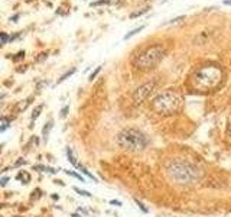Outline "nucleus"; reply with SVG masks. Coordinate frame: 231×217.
<instances>
[{
	"label": "nucleus",
	"instance_id": "nucleus-1",
	"mask_svg": "<svg viewBox=\"0 0 231 217\" xmlns=\"http://www.w3.org/2000/svg\"><path fill=\"white\" fill-rule=\"evenodd\" d=\"M182 106V97L172 90H168L157 97H154L152 101V110L160 116H170L179 112Z\"/></svg>",
	"mask_w": 231,
	"mask_h": 217
},
{
	"label": "nucleus",
	"instance_id": "nucleus-2",
	"mask_svg": "<svg viewBox=\"0 0 231 217\" xmlns=\"http://www.w3.org/2000/svg\"><path fill=\"white\" fill-rule=\"evenodd\" d=\"M117 143L121 149L129 152H140L143 151L149 140L148 137L137 129H124L117 136Z\"/></svg>",
	"mask_w": 231,
	"mask_h": 217
},
{
	"label": "nucleus",
	"instance_id": "nucleus-3",
	"mask_svg": "<svg viewBox=\"0 0 231 217\" xmlns=\"http://www.w3.org/2000/svg\"><path fill=\"white\" fill-rule=\"evenodd\" d=\"M223 80V71L218 67L207 65L199 68L193 75V84L201 90H211L215 88Z\"/></svg>",
	"mask_w": 231,
	"mask_h": 217
},
{
	"label": "nucleus",
	"instance_id": "nucleus-4",
	"mask_svg": "<svg viewBox=\"0 0 231 217\" xmlns=\"http://www.w3.org/2000/svg\"><path fill=\"white\" fill-rule=\"evenodd\" d=\"M168 172L170 178L179 184H191L199 178V170L186 161H175L169 165Z\"/></svg>",
	"mask_w": 231,
	"mask_h": 217
},
{
	"label": "nucleus",
	"instance_id": "nucleus-5",
	"mask_svg": "<svg viewBox=\"0 0 231 217\" xmlns=\"http://www.w3.org/2000/svg\"><path fill=\"white\" fill-rule=\"evenodd\" d=\"M165 57V48L162 45H152L145 48L136 58H134V65L140 70H149L153 68L159 61Z\"/></svg>",
	"mask_w": 231,
	"mask_h": 217
},
{
	"label": "nucleus",
	"instance_id": "nucleus-6",
	"mask_svg": "<svg viewBox=\"0 0 231 217\" xmlns=\"http://www.w3.org/2000/svg\"><path fill=\"white\" fill-rule=\"evenodd\" d=\"M154 87H156V81H149V83H145L140 87H137L134 90V93H133V101L136 104L143 103L150 96V93L154 90Z\"/></svg>",
	"mask_w": 231,
	"mask_h": 217
},
{
	"label": "nucleus",
	"instance_id": "nucleus-7",
	"mask_svg": "<svg viewBox=\"0 0 231 217\" xmlns=\"http://www.w3.org/2000/svg\"><path fill=\"white\" fill-rule=\"evenodd\" d=\"M52 128H54V120L51 119V120L43 126V129H42V136H43V140H45V142H48V137H49V133H51Z\"/></svg>",
	"mask_w": 231,
	"mask_h": 217
},
{
	"label": "nucleus",
	"instance_id": "nucleus-8",
	"mask_svg": "<svg viewBox=\"0 0 231 217\" xmlns=\"http://www.w3.org/2000/svg\"><path fill=\"white\" fill-rule=\"evenodd\" d=\"M16 179H19L22 184H29L31 182V174L26 172V171H20L16 175Z\"/></svg>",
	"mask_w": 231,
	"mask_h": 217
},
{
	"label": "nucleus",
	"instance_id": "nucleus-9",
	"mask_svg": "<svg viewBox=\"0 0 231 217\" xmlns=\"http://www.w3.org/2000/svg\"><path fill=\"white\" fill-rule=\"evenodd\" d=\"M67 156H68V161L74 165V167H79V164L77 162V158H75V155H74V151L71 149V148H67Z\"/></svg>",
	"mask_w": 231,
	"mask_h": 217
},
{
	"label": "nucleus",
	"instance_id": "nucleus-10",
	"mask_svg": "<svg viewBox=\"0 0 231 217\" xmlns=\"http://www.w3.org/2000/svg\"><path fill=\"white\" fill-rule=\"evenodd\" d=\"M33 170H38V171H42V172H51V174H56L58 171L51 168V167H45V165H33Z\"/></svg>",
	"mask_w": 231,
	"mask_h": 217
},
{
	"label": "nucleus",
	"instance_id": "nucleus-11",
	"mask_svg": "<svg viewBox=\"0 0 231 217\" xmlns=\"http://www.w3.org/2000/svg\"><path fill=\"white\" fill-rule=\"evenodd\" d=\"M78 170H79V171H81V172L84 174V175H87V177H88V178H91V179H93V181H94V182H97V181H98V179H97V178H95V177H94V175H93V174L90 172V171H88V170H87V168H85V167H82V165H79V167H78Z\"/></svg>",
	"mask_w": 231,
	"mask_h": 217
},
{
	"label": "nucleus",
	"instance_id": "nucleus-12",
	"mask_svg": "<svg viewBox=\"0 0 231 217\" xmlns=\"http://www.w3.org/2000/svg\"><path fill=\"white\" fill-rule=\"evenodd\" d=\"M0 123H1V126H0V132H4V130L10 126V119H7V117H4V116H3V117L0 119Z\"/></svg>",
	"mask_w": 231,
	"mask_h": 217
},
{
	"label": "nucleus",
	"instance_id": "nucleus-13",
	"mask_svg": "<svg viewBox=\"0 0 231 217\" xmlns=\"http://www.w3.org/2000/svg\"><path fill=\"white\" fill-rule=\"evenodd\" d=\"M42 109H43V104H38V106L35 107V110H33V113H32V122H33V120H36V119L39 117V114H40Z\"/></svg>",
	"mask_w": 231,
	"mask_h": 217
},
{
	"label": "nucleus",
	"instance_id": "nucleus-14",
	"mask_svg": "<svg viewBox=\"0 0 231 217\" xmlns=\"http://www.w3.org/2000/svg\"><path fill=\"white\" fill-rule=\"evenodd\" d=\"M75 71H77L75 68H71L70 71H67V73H65V74H64V75H62V77H61L59 80H58V84H59V83H62V81H65V80H67L68 77H71V75H72V74H74Z\"/></svg>",
	"mask_w": 231,
	"mask_h": 217
},
{
	"label": "nucleus",
	"instance_id": "nucleus-15",
	"mask_svg": "<svg viewBox=\"0 0 231 217\" xmlns=\"http://www.w3.org/2000/svg\"><path fill=\"white\" fill-rule=\"evenodd\" d=\"M143 28H145V26H139V28H136V29H133L132 32H129V33H126V35H124V39H129V38H132L133 35H136L137 32H140V31H142Z\"/></svg>",
	"mask_w": 231,
	"mask_h": 217
},
{
	"label": "nucleus",
	"instance_id": "nucleus-16",
	"mask_svg": "<svg viewBox=\"0 0 231 217\" xmlns=\"http://www.w3.org/2000/svg\"><path fill=\"white\" fill-rule=\"evenodd\" d=\"M65 174H67V175H71V177H74V178H77V179H79L81 182H84V181H85L82 175H79V174H77V172H74V171H65Z\"/></svg>",
	"mask_w": 231,
	"mask_h": 217
},
{
	"label": "nucleus",
	"instance_id": "nucleus-17",
	"mask_svg": "<svg viewBox=\"0 0 231 217\" xmlns=\"http://www.w3.org/2000/svg\"><path fill=\"white\" fill-rule=\"evenodd\" d=\"M74 191L78 193L79 195H82V197H93V194H90L88 191H84V190H79L78 187H74Z\"/></svg>",
	"mask_w": 231,
	"mask_h": 217
},
{
	"label": "nucleus",
	"instance_id": "nucleus-18",
	"mask_svg": "<svg viewBox=\"0 0 231 217\" xmlns=\"http://www.w3.org/2000/svg\"><path fill=\"white\" fill-rule=\"evenodd\" d=\"M29 100H31V98L25 100V103H19V104H17V107H16V110H17V112H20V110H25V109H26V106L31 103Z\"/></svg>",
	"mask_w": 231,
	"mask_h": 217
},
{
	"label": "nucleus",
	"instance_id": "nucleus-19",
	"mask_svg": "<svg viewBox=\"0 0 231 217\" xmlns=\"http://www.w3.org/2000/svg\"><path fill=\"white\" fill-rule=\"evenodd\" d=\"M134 203H136V204L139 206V209H140V210H142L143 213H148V211H149V210H148V207H145V204H143L142 201H139L137 198H134Z\"/></svg>",
	"mask_w": 231,
	"mask_h": 217
},
{
	"label": "nucleus",
	"instance_id": "nucleus-20",
	"mask_svg": "<svg viewBox=\"0 0 231 217\" xmlns=\"http://www.w3.org/2000/svg\"><path fill=\"white\" fill-rule=\"evenodd\" d=\"M0 38H1V43L4 45V43H7V41H10V38L7 36V33H4V32H1L0 33Z\"/></svg>",
	"mask_w": 231,
	"mask_h": 217
},
{
	"label": "nucleus",
	"instance_id": "nucleus-21",
	"mask_svg": "<svg viewBox=\"0 0 231 217\" xmlns=\"http://www.w3.org/2000/svg\"><path fill=\"white\" fill-rule=\"evenodd\" d=\"M100 71H101V67H97V68H95V71H94V73H91V75H90V81H93V80L97 77V74H98Z\"/></svg>",
	"mask_w": 231,
	"mask_h": 217
},
{
	"label": "nucleus",
	"instance_id": "nucleus-22",
	"mask_svg": "<svg viewBox=\"0 0 231 217\" xmlns=\"http://www.w3.org/2000/svg\"><path fill=\"white\" fill-rule=\"evenodd\" d=\"M22 58H25V52H23V51L17 52L16 57H13V61H19V59H22Z\"/></svg>",
	"mask_w": 231,
	"mask_h": 217
},
{
	"label": "nucleus",
	"instance_id": "nucleus-23",
	"mask_svg": "<svg viewBox=\"0 0 231 217\" xmlns=\"http://www.w3.org/2000/svg\"><path fill=\"white\" fill-rule=\"evenodd\" d=\"M145 12H148V7H145L143 10H140V12H136V13H132L130 15V17H136V16H140V15H143Z\"/></svg>",
	"mask_w": 231,
	"mask_h": 217
},
{
	"label": "nucleus",
	"instance_id": "nucleus-24",
	"mask_svg": "<svg viewBox=\"0 0 231 217\" xmlns=\"http://www.w3.org/2000/svg\"><path fill=\"white\" fill-rule=\"evenodd\" d=\"M68 110H70V107H68V106H65V107L61 110V117H62V119H64V117H67V112H68Z\"/></svg>",
	"mask_w": 231,
	"mask_h": 217
},
{
	"label": "nucleus",
	"instance_id": "nucleus-25",
	"mask_svg": "<svg viewBox=\"0 0 231 217\" xmlns=\"http://www.w3.org/2000/svg\"><path fill=\"white\" fill-rule=\"evenodd\" d=\"M7 182H9V178H7V177H3V178L0 179V185H1V187H6Z\"/></svg>",
	"mask_w": 231,
	"mask_h": 217
},
{
	"label": "nucleus",
	"instance_id": "nucleus-26",
	"mask_svg": "<svg viewBox=\"0 0 231 217\" xmlns=\"http://www.w3.org/2000/svg\"><path fill=\"white\" fill-rule=\"evenodd\" d=\"M103 3H109V0H100V1H95V3H93L91 6H97V4H103Z\"/></svg>",
	"mask_w": 231,
	"mask_h": 217
},
{
	"label": "nucleus",
	"instance_id": "nucleus-27",
	"mask_svg": "<svg viewBox=\"0 0 231 217\" xmlns=\"http://www.w3.org/2000/svg\"><path fill=\"white\" fill-rule=\"evenodd\" d=\"M110 204L117 206V207H120V206H121V203H120V201H116V200H111V201H110Z\"/></svg>",
	"mask_w": 231,
	"mask_h": 217
},
{
	"label": "nucleus",
	"instance_id": "nucleus-28",
	"mask_svg": "<svg viewBox=\"0 0 231 217\" xmlns=\"http://www.w3.org/2000/svg\"><path fill=\"white\" fill-rule=\"evenodd\" d=\"M22 164L25 165V164H26V161H23V159H19V161L15 164V167H19V165H22Z\"/></svg>",
	"mask_w": 231,
	"mask_h": 217
},
{
	"label": "nucleus",
	"instance_id": "nucleus-29",
	"mask_svg": "<svg viewBox=\"0 0 231 217\" xmlns=\"http://www.w3.org/2000/svg\"><path fill=\"white\" fill-rule=\"evenodd\" d=\"M78 211H79V213H82L84 216H87V214H88V211H87V210H84V209H78Z\"/></svg>",
	"mask_w": 231,
	"mask_h": 217
},
{
	"label": "nucleus",
	"instance_id": "nucleus-30",
	"mask_svg": "<svg viewBox=\"0 0 231 217\" xmlns=\"http://www.w3.org/2000/svg\"><path fill=\"white\" fill-rule=\"evenodd\" d=\"M52 198H54V200H59V195H56V194H52Z\"/></svg>",
	"mask_w": 231,
	"mask_h": 217
},
{
	"label": "nucleus",
	"instance_id": "nucleus-31",
	"mask_svg": "<svg viewBox=\"0 0 231 217\" xmlns=\"http://www.w3.org/2000/svg\"><path fill=\"white\" fill-rule=\"evenodd\" d=\"M71 217H81L78 213H74V214H71Z\"/></svg>",
	"mask_w": 231,
	"mask_h": 217
},
{
	"label": "nucleus",
	"instance_id": "nucleus-32",
	"mask_svg": "<svg viewBox=\"0 0 231 217\" xmlns=\"http://www.w3.org/2000/svg\"><path fill=\"white\" fill-rule=\"evenodd\" d=\"M224 3H225V4H231V0H225Z\"/></svg>",
	"mask_w": 231,
	"mask_h": 217
}]
</instances>
